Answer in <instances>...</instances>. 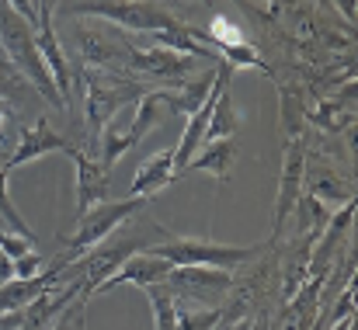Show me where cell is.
I'll list each match as a JSON object with an SVG mask.
<instances>
[{
	"instance_id": "obj_1",
	"label": "cell",
	"mask_w": 358,
	"mask_h": 330,
	"mask_svg": "<svg viewBox=\"0 0 358 330\" xmlns=\"http://www.w3.org/2000/svg\"><path fill=\"white\" fill-rule=\"evenodd\" d=\"M0 42H3V49H7L14 70H17L31 87H38L42 98L56 111L66 108V101L59 98V91H56V84H52V77H49V70H45V63H42V52H38V45H35V24H28V21H24L17 10H10L3 0H0Z\"/></svg>"
},
{
	"instance_id": "obj_2",
	"label": "cell",
	"mask_w": 358,
	"mask_h": 330,
	"mask_svg": "<svg viewBox=\"0 0 358 330\" xmlns=\"http://www.w3.org/2000/svg\"><path fill=\"white\" fill-rule=\"evenodd\" d=\"M63 14H94L101 21H108L112 28H132V31H143V35H160V31H171L178 28L181 21L157 7V3H143V0H73V3H63L59 7Z\"/></svg>"
},
{
	"instance_id": "obj_3",
	"label": "cell",
	"mask_w": 358,
	"mask_h": 330,
	"mask_svg": "<svg viewBox=\"0 0 358 330\" xmlns=\"http://www.w3.org/2000/svg\"><path fill=\"white\" fill-rule=\"evenodd\" d=\"M84 91H87V129H91V146H98L101 129L119 115L129 101H139L146 91L132 80V77H119L108 70H84Z\"/></svg>"
},
{
	"instance_id": "obj_4",
	"label": "cell",
	"mask_w": 358,
	"mask_h": 330,
	"mask_svg": "<svg viewBox=\"0 0 358 330\" xmlns=\"http://www.w3.org/2000/svg\"><path fill=\"white\" fill-rule=\"evenodd\" d=\"M150 199H125V202H98L94 209H87L84 216H77V233L66 240V250L59 254V261L70 268L77 257H84L91 247H98L101 240H108L122 222H129Z\"/></svg>"
},
{
	"instance_id": "obj_5",
	"label": "cell",
	"mask_w": 358,
	"mask_h": 330,
	"mask_svg": "<svg viewBox=\"0 0 358 330\" xmlns=\"http://www.w3.org/2000/svg\"><path fill=\"white\" fill-rule=\"evenodd\" d=\"M257 250L261 247H227V243H213V240H199V236H167L160 247H153V254L171 261L174 268L202 264V268H223V271L250 261Z\"/></svg>"
},
{
	"instance_id": "obj_6",
	"label": "cell",
	"mask_w": 358,
	"mask_h": 330,
	"mask_svg": "<svg viewBox=\"0 0 358 330\" xmlns=\"http://www.w3.org/2000/svg\"><path fill=\"white\" fill-rule=\"evenodd\" d=\"M35 45H38V52H42V63H45V70H49V77H52V84H56L59 98H63V101H70V94H73V73H70V63H66L63 45H59V38H56V28H52V7H49V0H45V3H38Z\"/></svg>"
},
{
	"instance_id": "obj_7",
	"label": "cell",
	"mask_w": 358,
	"mask_h": 330,
	"mask_svg": "<svg viewBox=\"0 0 358 330\" xmlns=\"http://www.w3.org/2000/svg\"><path fill=\"white\" fill-rule=\"evenodd\" d=\"M303 174H306V146H303V136H299V139H289V146H285V164H282V181H278V202H275L271 236L282 233L289 213L296 209V199L303 195Z\"/></svg>"
},
{
	"instance_id": "obj_8",
	"label": "cell",
	"mask_w": 358,
	"mask_h": 330,
	"mask_svg": "<svg viewBox=\"0 0 358 330\" xmlns=\"http://www.w3.org/2000/svg\"><path fill=\"white\" fill-rule=\"evenodd\" d=\"M66 271V264L56 257L42 275H35V278H7L3 285H0V313H17V310H24L28 303H35L42 292H49V289H59V275Z\"/></svg>"
},
{
	"instance_id": "obj_9",
	"label": "cell",
	"mask_w": 358,
	"mask_h": 330,
	"mask_svg": "<svg viewBox=\"0 0 358 330\" xmlns=\"http://www.w3.org/2000/svg\"><path fill=\"white\" fill-rule=\"evenodd\" d=\"M52 150H70V143L49 125V118L42 115V118H35L28 129H21L17 132V150L7 157V171H17V167H24L28 160H35V157H45V153H52Z\"/></svg>"
},
{
	"instance_id": "obj_10",
	"label": "cell",
	"mask_w": 358,
	"mask_h": 330,
	"mask_svg": "<svg viewBox=\"0 0 358 330\" xmlns=\"http://www.w3.org/2000/svg\"><path fill=\"white\" fill-rule=\"evenodd\" d=\"M66 157L77 164V216H84L87 209H94L98 202H105L108 195V171L80 146L70 143Z\"/></svg>"
},
{
	"instance_id": "obj_11",
	"label": "cell",
	"mask_w": 358,
	"mask_h": 330,
	"mask_svg": "<svg viewBox=\"0 0 358 330\" xmlns=\"http://www.w3.org/2000/svg\"><path fill=\"white\" fill-rule=\"evenodd\" d=\"M171 261H164V257H157V254H132L125 264H122L119 271L112 275V278H105L94 292H108V289H115V285H139V289H146V285H157V282H164L167 275H171Z\"/></svg>"
},
{
	"instance_id": "obj_12",
	"label": "cell",
	"mask_w": 358,
	"mask_h": 330,
	"mask_svg": "<svg viewBox=\"0 0 358 330\" xmlns=\"http://www.w3.org/2000/svg\"><path fill=\"white\" fill-rule=\"evenodd\" d=\"M174 178H178V174H174V146H167V150H160L157 157H146V160L139 164L136 181H132V188H129L125 199H150V195L164 192Z\"/></svg>"
},
{
	"instance_id": "obj_13",
	"label": "cell",
	"mask_w": 358,
	"mask_h": 330,
	"mask_svg": "<svg viewBox=\"0 0 358 330\" xmlns=\"http://www.w3.org/2000/svg\"><path fill=\"white\" fill-rule=\"evenodd\" d=\"M234 160H237V139H234V136H227V139H213V143H202V146L195 150V157L188 160L185 174H188V171H206V174L227 181Z\"/></svg>"
},
{
	"instance_id": "obj_14",
	"label": "cell",
	"mask_w": 358,
	"mask_h": 330,
	"mask_svg": "<svg viewBox=\"0 0 358 330\" xmlns=\"http://www.w3.org/2000/svg\"><path fill=\"white\" fill-rule=\"evenodd\" d=\"M167 87H160V91H146L143 98H139V105L132 111V122H129V129H125V150H132L164 115H167Z\"/></svg>"
},
{
	"instance_id": "obj_15",
	"label": "cell",
	"mask_w": 358,
	"mask_h": 330,
	"mask_svg": "<svg viewBox=\"0 0 358 330\" xmlns=\"http://www.w3.org/2000/svg\"><path fill=\"white\" fill-rule=\"evenodd\" d=\"M143 292L150 296V310H153V317H157V330L178 327V292L167 285V278L157 282V285H146Z\"/></svg>"
},
{
	"instance_id": "obj_16",
	"label": "cell",
	"mask_w": 358,
	"mask_h": 330,
	"mask_svg": "<svg viewBox=\"0 0 358 330\" xmlns=\"http://www.w3.org/2000/svg\"><path fill=\"white\" fill-rule=\"evenodd\" d=\"M237 125H240V115H237V105L230 98V87L220 94L216 108H213V118L206 125V139L202 143H213V139H227V136H237Z\"/></svg>"
},
{
	"instance_id": "obj_17",
	"label": "cell",
	"mask_w": 358,
	"mask_h": 330,
	"mask_svg": "<svg viewBox=\"0 0 358 330\" xmlns=\"http://www.w3.org/2000/svg\"><path fill=\"white\" fill-rule=\"evenodd\" d=\"M227 317V306H213V310H185L178 306V327L174 330H213Z\"/></svg>"
},
{
	"instance_id": "obj_18",
	"label": "cell",
	"mask_w": 358,
	"mask_h": 330,
	"mask_svg": "<svg viewBox=\"0 0 358 330\" xmlns=\"http://www.w3.org/2000/svg\"><path fill=\"white\" fill-rule=\"evenodd\" d=\"M206 38H209L220 52H223V49H234V45H243V31H240V24H234V21L223 17V14H213V24H209Z\"/></svg>"
},
{
	"instance_id": "obj_19",
	"label": "cell",
	"mask_w": 358,
	"mask_h": 330,
	"mask_svg": "<svg viewBox=\"0 0 358 330\" xmlns=\"http://www.w3.org/2000/svg\"><path fill=\"white\" fill-rule=\"evenodd\" d=\"M7 178H10V171L7 167H0V216L10 222V233H21V236H28V240H35V233H31V226L24 222V216L14 209V202L7 199Z\"/></svg>"
},
{
	"instance_id": "obj_20",
	"label": "cell",
	"mask_w": 358,
	"mask_h": 330,
	"mask_svg": "<svg viewBox=\"0 0 358 330\" xmlns=\"http://www.w3.org/2000/svg\"><path fill=\"white\" fill-rule=\"evenodd\" d=\"M278 94H282V125H285V132H292V139H299V129H303V105H299L296 94H289L285 84L278 87Z\"/></svg>"
},
{
	"instance_id": "obj_21",
	"label": "cell",
	"mask_w": 358,
	"mask_h": 330,
	"mask_svg": "<svg viewBox=\"0 0 358 330\" xmlns=\"http://www.w3.org/2000/svg\"><path fill=\"white\" fill-rule=\"evenodd\" d=\"M28 250H35V240H28V236H21V233H7V229H0V254H3V257L17 261V257L28 254Z\"/></svg>"
},
{
	"instance_id": "obj_22",
	"label": "cell",
	"mask_w": 358,
	"mask_h": 330,
	"mask_svg": "<svg viewBox=\"0 0 358 330\" xmlns=\"http://www.w3.org/2000/svg\"><path fill=\"white\" fill-rule=\"evenodd\" d=\"M10 271H14V278H35V275H42V254L38 250L21 254L17 261H10Z\"/></svg>"
},
{
	"instance_id": "obj_23",
	"label": "cell",
	"mask_w": 358,
	"mask_h": 330,
	"mask_svg": "<svg viewBox=\"0 0 358 330\" xmlns=\"http://www.w3.org/2000/svg\"><path fill=\"white\" fill-rule=\"evenodd\" d=\"M3 3H7L10 10H17L28 24H35V28H38V7H35V0H3Z\"/></svg>"
},
{
	"instance_id": "obj_24",
	"label": "cell",
	"mask_w": 358,
	"mask_h": 330,
	"mask_svg": "<svg viewBox=\"0 0 358 330\" xmlns=\"http://www.w3.org/2000/svg\"><path fill=\"white\" fill-rule=\"evenodd\" d=\"M14 118V108H10V101L7 98H0V143L7 139V122Z\"/></svg>"
},
{
	"instance_id": "obj_25",
	"label": "cell",
	"mask_w": 358,
	"mask_h": 330,
	"mask_svg": "<svg viewBox=\"0 0 358 330\" xmlns=\"http://www.w3.org/2000/svg\"><path fill=\"white\" fill-rule=\"evenodd\" d=\"M338 7H341V14L355 24V0H338Z\"/></svg>"
},
{
	"instance_id": "obj_26",
	"label": "cell",
	"mask_w": 358,
	"mask_h": 330,
	"mask_svg": "<svg viewBox=\"0 0 358 330\" xmlns=\"http://www.w3.org/2000/svg\"><path fill=\"white\" fill-rule=\"evenodd\" d=\"M49 330H70V310H63V317H59V320H56Z\"/></svg>"
},
{
	"instance_id": "obj_27",
	"label": "cell",
	"mask_w": 358,
	"mask_h": 330,
	"mask_svg": "<svg viewBox=\"0 0 358 330\" xmlns=\"http://www.w3.org/2000/svg\"><path fill=\"white\" fill-rule=\"evenodd\" d=\"M352 320H355V313H348V317L334 320V330H352Z\"/></svg>"
},
{
	"instance_id": "obj_28",
	"label": "cell",
	"mask_w": 358,
	"mask_h": 330,
	"mask_svg": "<svg viewBox=\"0 0 358 330\" xmlns=\"http://www.w3.org/2000/svg\"><path fill=\"white\" fill-rule=\"evenodd\" d=\"M77 330H84V303H80V310H77Z\"/></svg>"
},
{
	"instance_id": "obj_29",
	"label": "cell",
	"mask_w": 358,
	"mask_h": 330,
	"mask_svg": "<svg viewBox=\"0 0 358 330\" xmlns=\"http://www.w3.org/2000/svg\"><path fill=\"white\" fill-rule=\"evenodd\" d=\"M237 3H243V7H247V10H250V3H247V0H237Z\"/></svg>"
},
{
	"instance_id": "obj_30",
	"label": "cell",
	"mask_w": 358,
	"mask_h": 330,
	"mask_svg": "<svg viewBox=\"0 0 358 330\" xmlns=\"http://www.w3.org/2000/svg\"><path fill=\"white\" fill-rule=\"evenodd\" d=\"M199 3H206V0H199Z\"/></svg>"
}]
</instances>
